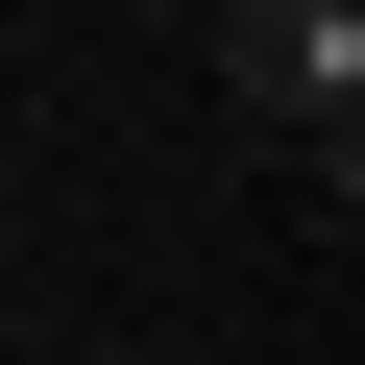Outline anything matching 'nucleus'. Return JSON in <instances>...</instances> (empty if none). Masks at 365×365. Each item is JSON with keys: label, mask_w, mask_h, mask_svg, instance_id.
<instances>
[{"label": "nucleus", "mask_w": 365, "mask_h": 365, "mask_svg": "<svg viewBox=\"0 0 365 365\" xmlns=\"http://www.w3.org/2000/svg\"><path fill=\"white\" fill-rule=\"evenodd\" d=\"M220 73L341 170V146H365V0H244V25H220Z\"/></svg>", "instance_id": "obj_1"}]
</instances>
